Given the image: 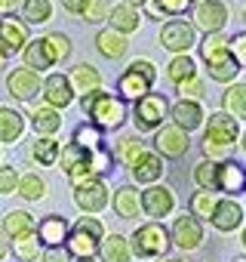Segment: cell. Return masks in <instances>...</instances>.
Instances as JSON below:
<instances>
[{"label":"cell","mask_w":246,"mask_h":262,"mask_svg":"<svg viewBox=\"0 0 246 262\" xmlns=\"http://www.w3.org/2000/svg\"><path fill=\"white\" fill-rule=\"evenodd\" d=\"M200 56H203L206 71H209L212 80L228 83V80H234L237 71H240V65L231 59V53H228V40H225L222 34H206V37L200 40Z\"/></svg>","instance_id":"1"},{"label":"cell","mask_w":246,"mask_h":262,"mask_svg":"<svg viewBox=\"0 0 246 262\" xmlns=\"http://www.w3.org/2000/svg\"><path fill=\"white\" fill-rule=\"evenodd\" d=\"M83 111L89 114L92 126H99V129H117L123 123V117H127L123 99H114L111 93H102V90L83 96Z\"/></svg>","instance_id":"2"},{"label":"cell","mask_w":246,"mask_h":262,"mask_svg":"<svg viewBox=\"0 0 246 262\" xmlns=\"http://www.w3.org/2000/svg\"><path fill=\"white\" fill-rule=\"evenodd\" d=\"M154 77H157L154 65H151L148 59H136L127 71H123V77L117 80V90H120V96H123V99H136V102H139L142 96H148V93H151Z\"/></svg>","instance_id":"3"},{"label":"cell","mask_w":246,"mask_h":262,"mask_svg":"<svg viewBox=\"0 0 246 262\" xmlns=\"http://www.w3.org/2000/svg\"><path fill=\"white\" fill-rule=\"evenodd\" d=\"M169 247V231L157 222H148V225H139L136 234H133V253L148 259V256H163Z\"/></svg>","instance_id":"4"},{"label":"cell","mask_w":246,"mask_h":262,"mask_svg":"<svg viewBox=\"0 0 246 262\" xmlns=\"http://www.w3.org/2000/svg\"><path fill=\"white\" fill-rule=\"evenodd\" d=\"M166 111H169L166 99H163V96H157V93H148V96H142V99L136 102L133 120H136V126L142 129V133H148V129H157V126L163 123Z\"/></svg>","instance_id":"5"},{"label":"cell","mask_w":246,"mask_h":262,"mask_svg":"<svg viewBox=\"0 0 246 262\" xmlns=\"http://www.w3.org/2000/svg\"><path fill=\"white\" fill-rule=\"evenodd\" d=\"M237 120L225 111H212L209 123H206V139L203 142H212V145H222V148H231L237 142Z\"/></svg>","instance_id":"6"},{"label":"cell","mask_w":246,"mask_h":262,"mask_svg":"<svg viewBox=\"0 0 246 262\" xmlns=\"http://www.w3.org/2000/svg\"><path fill=\"white\" fill-rule=\"evenodd\" d=\"M194 22L206 34H222V28L228 22V7L222 4V0H200V7L194 13Z\"/></svg>","instance_id":"7"},{"label":"cell","mask_w":246,"mask_h":262,"mask_svg":"<svg viewBox=\"0 0 246 262\" xmlns=\"http://www.w3.org/2000/svg\"><path fill=\"white\" fill-rule=\"evenodd\" d=\"M74 201L80 210L86 213H99L108 204V188L102 185V179H83L74 185Z\"/></svg>","instance_id":"8"},{"label":"cell","mask_w":246,"mask_h":262,"mask_svg":"<svg viewBox=\"0 0 246 262\" xmlns=\"http://www.w3.org/2000/svg\"><path fill=\"white\" fill-rule=\"evenodd\" d=\"M194 43V28L188 25V22H166L163 28H160V47L163 50H173V53H179V56H185L188 53V47Z\"/></svg>","instance_id":"9"},{"label":"cell","mask_w":246,"mask_h":262,"mask_svg":"<svg viewBox=\"0 0 246 262\" xmlns=\"http://www.w3.org/2000/svg\"><path fill=\"white\" fill-rule=\"evenodd\" d=\"M7 90H10L13 99L31 102V99L40 93V77H37V71H31V68H16V71L7 77Z\"/></svg>","instance_id":"10"},{"label":"cell","mask_w":246,"mask_h":262,"mask_svg":"<svg viewBox=\"0 0 246 262\" xmlns=\"http://www.w3.org/2000/svg\"><path fill=\"white\" fill-rule=\"evenodd\" d=\"M173 244L176 247H182V250H197L200 247V241H203V228H200V219H194V216H179L176 219V225H173Z\"/></svg>","instance_id":"11"},{"label":"cell","mask_w":246,"mask_h":262,"mask_svg":"<svg viewBox=\"0 0 246 262\" xmlns=\"http://www.w3.org/2000/svg\"><path fill=\"white\" fill-rule=\"evenodd\" d=\"M154 142H157V151H163V158H185L188 155V133L179 129L176 123L173 126H160Z\"/></svg>","instance_id":"12"},{"label":"cell","mask_w":246,"mask_h":262,"mask_svg":"<svg viewBox=\"0 0 246 262\" xmlns=\"http://www.w3.org/2000/svg\"><path fill=\"white\" fill-rule=\"evenodd\" d=\"M86 161H89V151H83V148L74 145V142L65 145V148H59V167L74 179V185L86 179Z\"/></svg>","instance_id":"13"},{"label":"cell","mask_w":246,"mask_h":262,"mask_svg":"<svg viewBox=\"0 0 246 262\" xmlns=\"http://www.w3.org/2000/svg\"><path fill=\"white\" fill-rule=\"evenodd\" d=\"M173 207H176V198H173L169 188L154 185V188L142 191V210H145V216H151V219H163L166 213H173Z\"/></svg>","instance_id":"14"},{"label":"cell","mask_w":246,"mask_h":262,"mask_svg":"<svg viewBox=\"0 0 246 262\" xmlns=\"http://www.w3.org/2000/svg\"><path fill=\"white\" fill-rule=\"evenodd\" d=\"M43 99L50 102V108H68L74 93H71V80L65 74H50L43 80Z\"/></svg>","instance_id":"15"},{"label":"cell","mask_w":246,"mask_h":262,"mask_svg":"<svg viewBox=\"0 0 246 262\" xmlns=\"http://www.w3.org/2000/svg\"><path fill=\"white\" fill-rule=\"evenodd\" d=\"M215 188L218 191H228V194H237L246 188V170L234 161H225L218 164V173H215Z\"/></svg>","instance_id":"16"},{"label":"cell","mask_w":246,"mask_h":262,"mask_svg":"<svg viewBox=\"0 0 246 262\" xmlns=\"http://www.w3.org/2000/svg\"><path fill=\"white\" fill-rule=\"evenodd\" d=\"M240 219H243V210H240V204L234 201V198H225V201H215V210H212V225L218 228V231H234L237 225H240Z\"/></svg>","instance_id":"17"},{"label":"cell","mask_w":246,"mask_h":262,"mask_svg":"<svg viewBox=\"0 0 246 262\" xmlns=\"http://www.w3.org/2000/svg\"><path fill=\"white\" fill-rule=\"evenodd\" d=\"M169 114H173V120H176V126L179 129H185V133H191V129H197L200 123H203V111H200V105L197 102H176L173 108H169Z\"/></svg>","instance_id":"18"},{"label":"cell","mask_w":246,"mask_h":262,"mask_svg":"<svg viewBox=\"0 0 246 262\" xmlns=\"http://www.w3.org/2000/svg\"><path fill=\"white\" fill-rule=\"evenodd\" d=\"M0 47L4 50H25L28 47V28L16 19H0Z\"/></svg>","instance_id":"19"},{"label":"cell","mask_w":246,"mask_h":262,"mask_svg":"<svg viewBox=\"0 0 246 262\" xmlns=\"http://www.w3.org/2000/svg\"><path fill=\"white\" fill-rule=\"evenodd\" d=\"M99 256L102 262H130V244L120 234H108L99 241Z\"/></svg>","instance_id":"20"},{"label":"cell","mask_w":246,"mask_h":262,"mask_svg":"<svg viewBox=\"0 0 246 262\" xmlns=\"http://www.w3.org/2000/svg\"><path fill=\"white\" fill-rule=\"evenodd\" d=\"M139 207H142V198H139V191H136L133 185H123V188L114 191V210H117L123 219L139 216Z\"/></svg>","instance_id":"21"},{"label":"cell","mask_w":246,"mask_h":262,"mask_svg":"<svg viewBox=\"0 0 246 262\" xmlns=\"http://www.w3.org/2000/svg\"><path fill=\"white\" fill-rule=\"evenodd\" d=\"M95 47H99L102 56H108V59H120L123 53H127V37L117 34L114 28H105V31L95 34Z\"/></svg>","instance_id":"22"},{"label":"cell","mask_w":246,"mask_h":262,"mask_svg":"<svg viewBox=\"0 0 246 262\" xmlns=\"http://www.w3.org/2000/svg\"><path fill=\"white\" fill-rule=\"evenodd\" d=\"M160 173H163V164H160L157 155L142 151V155L136 158V164H133V179H136V182H154Z\"/></svg>","instance_id":"23"},{"label":"cell","mask_w":246,"mask_h":262,"mask_svg":"<svg viewBox=\"0 0 246 262\" xmlns=\"http://www.w3.org/2000/svg\"><path fill=\"white\" fill-rule=\"evenodd\" d=\"M65 234H68V225H65L62 216H46V219L40 222V228H37V237H40L46 247H62Z\"/></svg>","instance_id":"24"},{"label":"cell","mask_w":246,"mask_h":262,"mask_svg":"<svg viewBox=\"0 0 246 262\" xmlns=\"http://www.w3.org/2000/svg\"><path fill=\"white\" fill-rule=\"evenodd\" d=\"M25 129V120L13 108H0V142H16Z\"/></svg>","instance_id":"25"},{"label":"cell","mask_w":246,"mask_h":262,"mask_svg":"<svg viewBox=\"0 0 246 262\" xmlns=\"http://www.w3.org/2000/svg\"><path fill=\"white\" fill-rule=\"evenodd\" d=\"M222 105H225V114H231L234 120L246 117V83H234L225 90L222 96Z\"/></svg>","instance_id":"26"},{"label":"cell","mask_w":246,"mask_h":262,"mask_svg":"<svg viewBox=\"0 0 246 262\" xmlns=\"http://www.w3.org/2000/svg\"><path fill=\"white\" fill-rule=\"evenodd\" d=\"M114 170V155L102 145L95 151H89V161H86V179H102Z\"/></svg>","instance_id":"27"},{"label":"cell","mask_w":246,"mask_h":262,"mask_svg":"<svg viewBox=\"0 0 246 262\" xmlns=\"http://www.w3.org/2000/svg\"><path fill=\"white\" fill-rule=\"evenodd\" d=\"M108 19H111V28H114L117 34H130V31H136V28H139V13H136L133 7H127V4L114 7Z\"/></svg>","instance_id":"28"},{"label":"cell","mask_w":246,"mask_h":262,"mask_svg":"<svg viewBox=\"0 0 246 262\" xmlns=\"http://www.w3.org/2000/svg\"><path fill=\"white\" fill-rule=\"evenodd\" d=\"M99 83H102V77H99V71L92 68V65H77L74 68V74H71V90H77V93H95L99 90Z\"/></svg>","instance_id":"29"},{"label":"cell","mask_w":246,"mask_h":262,"mask_svg":"<svg viewBox=\"0 0 246 262\" xmlns=\"http://www.w3.org/2000/svg\"><path fill=\"white\" fill-rule=\"evenodd\" d=\"M31 231H37V228H34L31 213H25V210H16V213H10V216L4 219V234H10L13 241L22 237V234H31Z\"/></svg>","instance_id":"30"},{"label":"cell","mask_w":246,"mask_h":262,"mask_svg":"<svg viewBox=\"0 0 246 262\" xmlns=\"http://www.w3.org/2000/svg\"><path fill=\"white\" fill-rule=\"evenodd\" d=\"M25 65L34 71V68H53L56 62H53V56H50V50H46L43 40H28V47H25Z\"/></svg>","instance_id":"31"},{"label":"cell","mask_w":246,"mask_h":262,"mask_svg":"<svg viewBox=\"0 0 246 262\" xmlns=\"http://www.w3.org/2000/svg\"><path fill=\"white\" fill-rule=\"evenodd\" d=\"M65 250H68L71 256H80V259H92V250H95V237H89L86 231L74 228V231L68 234V244H65Z\"/></svg>","instance_id":"32"},{"label":"cell","mask_w":246,"mask_h":262,"mask_svg":"<svg viewBox=\"0 0 246 262\" xmlns=\"http://www.w3.org/2000/svg\"><path fill=\"white\" fill-rule=\"evenodd\" d=\"M31 158H34V161H40V167L56 164V161H59V142H56V139H50V136H40V139L34 142V148H31Z\"/></svg>","instance_id":"33"},{"label":"cell","mask_w":246,"mask_h":262,"mask_svg":"<svg viewBox=\"0 0 246 262\" xmlns=\"http://www.w3.org/2000/svg\"><path fill=\"white\" fill-rule=\"evenodd\" d=\"M22 16H25V22L40 25V22H50L53 7H50V0H25V4H22Z\"/></svg>","instance_id":"34"},{"label":"cell","mask_w":246,"mask_h":262,"mask_svg":"<svg viewBox=\"0 0 246 262\" xmlns=\"http://www.w3.org/2000/svg\"><path fill=\"white\" fill-rule=\"evenodd\" d=\"M59 126H62V117L56 114V108H37L34 111V129L40 136H53Z\"/></svg>","instance_id":"35"},{"label":"cell","mask_w":246,"mask_h":262,"mask_svg":"<svg viewBox=\"0 0 246 262\" xmlns=\"http://www.w3.org/2000/svg\"><path fill=\"white\" fill-rule=\"evenodd\" d=\"M74 145H80L83 151L102 148V133H99V126H89V123L77 126V129H74Z\"/></svg>","instance_id":"36"},{"label":"cell","mask_w":246,"mask_h":262,"mask_svg":"<svg viewBox=\"0 0 246 262\" xmlns=\"http://www.w3.org/2000/svg\"><path fill=\"white\" fill-rule=\"evenodd\" d=\"M194 59L185 53V56H176L173 62H169V68H166V74H169V80L173 83H182V80H188V77H194Z\"/></svg>","instance_id":"37"},{"label":"cell","mask_w":246,"mask_h":262,"mask_svg":"<svg viewBox=\"0 0 246 262\" xmlns=\"http://www.w3.org/2000/svg\"><path fill=\"white\" fill-rule=\"evenodd\" d=\"M13 250H16V256H19L22 262H31V259L37 256V250H40V237H37V231L16 237V241H13Z\"/></svg>","instance_id":"38"},{"label":"cell","mask_w":246,"mask_h":262,"mask_svg":"<svg viewBox=\"0 0 246 262\" xmlns=\"http://www.w3.org/2000/svg\"><path fill=\"white\" fill-rule=\"evenodd\" d=\"M212 210H215L212 191H197V194L191 198V216H194V219H212Z\"/></svg>","instance_id":"39"},{"label":"cell","mask_w":246,"mask_h":262,"mask_svg":"<svg viewBox=\"0 0 246 262\" xmlns=\"http://www.w3.org/2000/svg\"><path fill=\"white\" fill-rule=\"evenodd\" d=\"M43 43H46L53 62H62V59H68V53H71V40H68L65 34H46Z\"/></svg>","instance_id":"40"},{"label":"cell","mask_w":246,"mask_h":262,"mask_svg":"<svg viewBox=\"0 0 246 262\" xmlns=\"http://www.w3.org/2000/svg\"><path fill=\"white\" fill-rule=\"evenodd\" d=\"M215 173H218V164H215V161H203V164H197L194 179H197V185H200L203 191H212V188H215Z\"/></svg>","instance_id":"41"},{"label":"cell","mask_w":246,"mask_h":262,"mask_svg":"<svg viewBox=\"0 0 246 262\" xmlns=\"http://www.w3.org/2000/svg\"><path fill=\"white\" fill-rule=\"evenodd\" d=\"M43 191H46V185L40 176H22L19 179V194L25 201H37V198H43Z\"/></svg>","instance_id":"42"},{"label":"cell","mask_w":246,"mask_h":262,"mask_svg":"<svg viewBox=\"0 0 246 262\" xmlns=\"http://www.w3.org/2000/svg\"><path fill=\"white\" fill-rule=\"evenodd\" d=\"M142 155V142L136 139V136H127V139H120V151H117V158L123 161V164H136V158Z\"/></svg>","instance_id":"43"},{"label":"cell","mask_w":246,"mask_h":262,"mask_svg":"<svg viewBox=\"0 0 246 262\" xmlns=\"http://www.w3.org/2000/svg\"><path fill=\"white\" fill-rule=\"evenodd\" d=\"M194 0H154V13H169V16H182L188 13V7Z\"/></svg>","instance_id":"44"},{"label":"cell","mask_w":246,"mask_h":262,"mask_svg":"<svg viewBox=\"0 0 246 262\" xmlns=\"http://www.w3.org/2000/svg\"><path fill=\"white\" fill-rule=\"evenodd\" d=\"M176 90L182 93V99H185V102H197V99L203 96V83H200L197 77H188V80L176 83Z\"/></svg>","instance_id":"45"},{"label":"cell","mask_w":246,"mask_h":262,"mask_svg":"<svg viewBox=\"0 0 246 262\" xmlns=\"http://www.w3.org/2000/svg\"><path fill=\"white\" fill-rule=\"evenodd\" d=\"M108 16H111V4H108V0H89V7H86V13H83L86 22H102V19H108Z\"/></svg>","instance_id":"46"},{"label":"cell","mask_w":246,"mask_h":262,"mask_svg":"<svg viewBox=\"0 0 246 262\" xmlns=\"http://www.w3.org/2000/svg\"><path fill=\"white\" fill-rule=\"evenodd\" d=\"M228 53H231V59H234L240 68H246V34H234V37L228 40Z\"/></svg>","instance_id":"47"},{"label":"cell","mask_w":246,"mask_h":262,"mask_svg":"<svg viewBox=\"0 0 246 262\" xmlns=\"http://www.w3.org/2000/svg\"><path fill=\"white\" fill-rule=\"evenodd\" d=\"M74 228H80V231H86L89 237H95V241H102V234H105V228H102V222L99 219H92V216H83Z\"/></svg>","instance_id":"48"},{"label":"cell","mask_w":246,"mask_h":262,"mask_svg":"<svg viewBox=\"0 0 246 262\" xmlns=\"http://www.w3.org/2000/svg\"><path fill=\"white\" fill-rule=\"evenodd\" d=\"M16 188H19L16 170H13V167H0V191L10 194V191H16Z\"/></svg>","instance_id":"49"},{"label":"cell","mask_w":246,"mask_h":262,"mask_svg":"<svg viewBox=\"0 0 246 262\" xmlns=\"http://www.w3.org/2000/svg\"><path fill=\"white\" fill-rule=\"evenodd\" d=\"M43 262H71V253H68L65 247H46Z\"/></svg>","instance_id":"50"},{"label":"cell","mask_w":246,"mask_h":262,"mask_svg":"<svg viewBox=\"0 0 246 262\" xmlns=\"http://www.w3.org/2000/svg\"><path fill=\"white\" fill-rule=\"evenodd\" d=\"M62 4H65V10H68V13L83 16V13H86V7H89V0H62Z\"/></svg>","instance_id":"51"},{"label":"cell","mask_w":246,"mask_h":262,"mask_svg":"<svg viewBox=\"0 0 246 262\" xmlns=\"http://www.w3.org/2000/svg\"><path fill=\"white\" fill-rule=\"evenodd\" d=\"M203 151H206V158H222L228 148H222V145H212V142H203Z\"/></svg>","instance_id":"52"},{"label":"cell","mask_w":246,"mask_h":262,"mask_svg":"<svg viewBox=\"0 0 246 262\" xmlns=\"http://www.w3.org/2000/svg\"><path fill=\"white\" fill-rule=\"evenodd\" d=\"M19 4H25V0H0V10H7V13H13Z\"/></svg>","instance_id":"53"},{"label":"cell","mask_w":246,"mask_h":262,"mask_svg":"<svg viewBox=\"0 0 246 262\" xmlns=\"http://www.w3.org/2000/svg\"><path fill=\"white\" fill-rule=\"evenodd\" d=\"M7 250H10V247H7V234H4V228H0V259L7 256Z\"/></svg>","instance_id":"54"},{"label":"cell","mask_w":246,"mask_h":262,"mask_svg":"<svg viewBox=\"0 0 246 262\" xmlns=\"http://www.w3.org/2000/svg\"><path fill=\"white\" fill-rule=\"evenodd\" d=\"M123 4H127V7H133V10H136V7H142V4H145V0H123Z\"/></svg>","instance_id":"55"},{"label":"cell","mask_w":246,"mask_h":262,"mask_svg":"<svg viewBox=\"0 0 246 262\" xmlns=\"http://www.w3.org/2000/svg\"><path fill=\"white\" fill-rule=\"evenodd\" d=\"M4 65H7V50L0 47V68H4Z\"/></svg>","instance_id":"56"},{"label":"cell","mask_w":246,"mask_h":262,"mask_svg":"<svg viewBox=\"0 0 246 262\" xmlns=\"http://www.w3.org/2000/svg\"><path fill=\"white\" fill-rule=\"evenodd\" d=\"M243 151H246V133H243Z\"/></svg>","instance_id":"57"},{"label":"cell","mask_w":246,"mask_h":262,"mask_svg":"<svg viewBox=\"0 0 246 262\" xmlns=\"http://www.w3.org/2000/svg\"><path fill=\"white\" fill-rule=\"evenodd\" d=\"M243 247H246V231H243Z\"/></svg>","instance_id":"58"},{"label":"cell","mask_w":246,"mask_h":262,"mask_svg":"<svg viewBox=\"0 0 246 262\" xmlns=\"http://www.w3.org/2000/svg\"><path fill=\"white\" fill-rule=\"evenodd\" d=\"M166 262H182V259H166Z\"/></svg>","instance_id":"59"},{"label":"cell","mask_w":246,"mask_h":262,"mask_svg":"<svg viewBox=\"0 0 246 262\" xmlns=\"http://www.w3.org/2000/svg\"><path fill=\"white\" fill-rule=\"evenodd\" d=\"M80 262H92V259H80Z\"/></svg>","instance_id":"60"},{"label":"cell","mask_w":246,"mask_h":262,"mask_svg":"<svg viewBox=\"0 0 246 262\" xmlns=\"http://www.w3.org/2000/svg\"><path fill=\"white\" fill-rule=\"evenodd\" d=\"M243 22H246V10H243Z\"/></svg>","instance_id":"61"},{"label":"cell","mask_w":246,"mask_h":262,"mask_svg":"<svg viewBox=\"0 0 246 262\" xmlns=\"http://www.w3.org/2000/svg\"><path fill=\"white\" fill-rule=\"evenodd\" d=\"M234 262H246V259H234Z\"/></svg>","instance_id":"62"}]
</instances>
